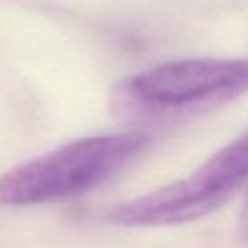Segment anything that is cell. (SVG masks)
Masks as SVG:
<instances>
[{"label":"cell","mask_w":248,"mask_h":248,"mask_svg":"<svg viewBox=\"0 0 248 248\" xmlns=\"http://www.w3.org/2000/svg\"><path fill=\"white\" fill-rule=\"evenodd\" d=\"M248 93V58H190L124 78L110 106L136 126H163L226 106Z\"/></svg>","instance_id":"1"},{"label":"cell","mask_w":248,"mask_h":248,"mask_svg":"<svg viewBox=\"0 0 248 248\" xmlns=\"http://www.w3.org/2000/svg\"><path fill=\"white\" fill-rule=\"evenodd\" d=\"M150 146L145 131L75 140L0 175V206L55 202L99 187Z\"/></svg>","instance_id":"2"},{"label":"cell","mask_w":248,"mask_h":248,"mask_svg":"<svg viewBox=\"0 0 248 248\" xmlns=\"http://www.w3.org/2000/svg\"><path fill=\"white\" fill-rule=\"evenodd\" d=\"M248 180V131L216 152L190 175L110 207L106 217L128 228L173 226L219 209Z\"/></svg>","instance_id":"3"},{"label":"cell","mask_w":248,"mask_h":248,"mask_svg":"<svg viewBox=\"0 0 248 248\" xmlns=\"http://www.w3.org/2000/svg\"><path fill=\"white\" fill-rule=\"evenodd\" d=\"M241 240H243V247L248 248V192L245 197L243 211H241Z\"/></svg>","instance_id":"4"}]
</instances>
